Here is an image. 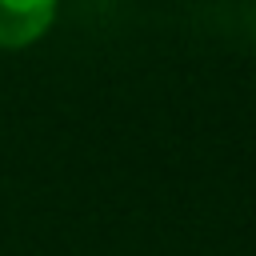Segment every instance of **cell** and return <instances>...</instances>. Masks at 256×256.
Listing matches in <instances>:
<instances>
[{
    "label": "cell",
    "instance_id": "1",
    "mask_svg": "<svg viewBox=\"0 0 256 256\" xmlns=\"http://www.w3.org/2000/svg\"><path fill=\"white\" fill-rule=\"evenodd\" d=\"M56 0H0V48H24L48 32Z\"/></svg>",
    "mask_w": 256,
    "mask_h": 256
}]
</instances>
